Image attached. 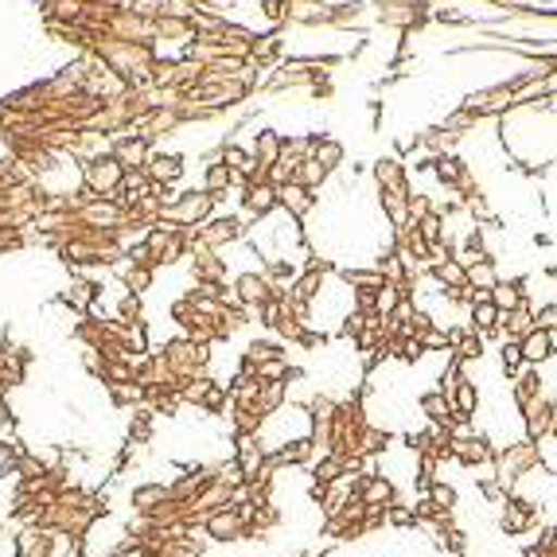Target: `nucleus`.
<instances>
[{"label":"nucleus","mask_w":557,"mask_h":557,"mask_svg":"<svg viewBox=\"0 0 557 557\" xmlns=\"http://www.w3.org/2000/svg\"><path fill=\"white\" fill-rule=\"evenodd\" d=\"M90 187H98V191H113L121 180V164L117 160H98V164H90Z\"/></svg>","instance_id":"nucleus-1"},{"label":"nucleus","mask_w":557,"mask_h":557,"mask_svg":"<svg viewBox=\"0 0 557 557\" xmlns=\"http://www.w3.org/2000/svg\"><path fill=\"white\" fill-rule=\"evenodd\" d=\"M207 207H211V196H187L180 207H172V219H187V223H196V219H203Z\"/></svg>","instance_id":"nucleus-2"},{"label":"nucleus","mask_w":557,"mask_h":557,"mask_svg":"<svg viewBox=\"0 0 557 557\" xmlns=\"http://www.w3.org/2000/svg\"><path fill=\"white\" fill-rule=\"evenodd\" d=\"M117 164L125 168V164H140V160H145V145H140V140H121L117 145Z\"/></svg>","instance_id":"nucleus-3"},{"label":"nucleus","mask_w":557,"mask_h":557,"mask_svg":"<svg viewBox=\"0 0 557 557\" xmlns=\"http://www.w3.org/2000/svg\"><path fill=\"white\" fill-rule=\"evenodd\" d=\"M522 355H527V359H546V355H549V335L546 332H534L527 339V347H522Z\"/></svg>","instance_id":"nucleus-4"},{"label":"nucleus","mask_w":557,"mask_h":557,"mask_svg":"<svg viewBox=\"0 0 557 557\" xmlns=\"http://www.w3.org/2000/svg\"><path fill=\"white\" fill-rule=\"evenodd\" d=\"M339 157H344V149H339V145H332V140H327V145H317V160L324 168L339 164Z\"/></svg>","instance_id":"nucleus-5"},{"label":"nucleus","mask_w":557,"mask_h":557,"mask_svg":"<svg viewBox=\"0 0 557 557\" xmlns=\"http://www.w3.org/2000/svg\"><path fill=\"white\" fill-rule=\"evenodd\" d=\"M270 196H273L270 187H261V191L253 187V191H250V207H253V211H265V207H270Z\"/></svg>","instance_id":"nucleus-6"},{"label":"nucleus","mask_w":557,"mask_h":557,"mask_svg":"<svg viewBox=\"0 0 557 557\" xmlns=\"http://www.w3.org/2000/svg\"><path fill=\"white\" fill-rule=\"evenodd\" d=\"M475 324L492 327L495 324V305H480V308H475Z\"/></svg>","instance_id":"nucleus-7"},{"label":"nucleus","mask_w":557,"mask_h":557,"mask_svg":"<svg viewBox=\"0 0 557 557\" xmlns=\"http://www.w3.org/2000/svg\"><path fill=\"white\" fill-rule=\"evenodd\" d=\"M223 184H231V168H211V180H207V187H223Z\"/></svg>","instance_id":"nucleus-8"},{"label":"nucleus","mask_w":557,"mask_h":557,"mask_svg":"<svg viewBox=\"0 0 557 557\" xmlns=\"http://www.w3.org/2000/svg\"><path fill=\"white\" fill-rule=\"evenodd\" d=\"M9 465H12V448L0 445V472H9Z\"/></svg>","instance_id":"nucleus-9"},{"label":"nucleus","mask_w":557,"mask_h":557,"mask_svg":"<svg viewBox=\"0 0 557 557\" xmlns=\"http://www.w3.org/2000/svg\"><path fill=\"white\" fill-rule=\"evenodd\" d=\"M503 362H507V367H519V347H507V351H503Z\"/></svg>","instance_id":"nucleus-10"},{"label":"nucleus","mask_w":557,"mask_h":557,"mask_svg":"<svg viewBox=\"0 0 557 557\" xmlns=\"http://www.w3.org/2000/svg\"><path fill=\"white\" fill-rule=\"evenodd\" d=\"M4 421H9V413H4V406H0V425H4Z\"/></svg>","instance_id":"nucleus-11"}]
</instances>
